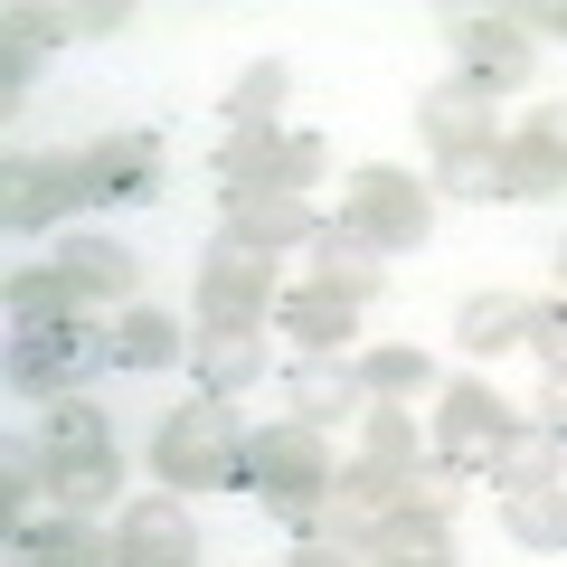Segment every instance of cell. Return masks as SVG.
I'll use <instances>...</instances> for the list:
<instances>
[{
    "label": "cell",
    "mask_w": 567,
    "mask_h": 567,
    "mask_svg": "<svg viewBox=\"0 0 567 567\" xmlns=\"http://www.w3.org/2000/svg\"><path fill=\"white\" fill-rule=\"evenodd\" d=\"M360 464H369V473H406V464H416V425H406L398 406H379V416H369V435H360Z\"/></svg>",
    "instance_id": "cell-32"
},
{
    "label": "cell",
    "mask_w": 567,
    "mask_h": 567,
    "mask_svg": "<svg viewBox=\"0 0 567 567\" xmlns=\"http://www.w3.org/2000/svg\"><path fill=\"white\" fill-rule=\"evenodd\" d=\"M445 39H454V58H464V76H473V85H520L529 66H539V48H529V20H511V10H464Z\"/></svg>",
    "instance_id": "cell-8"
},
{
    "label": "cell",
    "mask_w": 567,
    "mask_h": 567,
    "mask_svg": "<svg viewBox=\"0 0 567 567\" xmlns=\"http://www.w3.org/2000/svg\"><path fill=\"white\" fill-rule=\"evenodd\" d=\"M227 237H246V246H312L322 237V218H312V199L303 189H227Z\"/></svg>",
    "instance_id": "cell-13"
},
{
    "label": "cell",
    "mask_w": 567,
    "mask_h": 567,
    "mask_svg": "<svg viewBox=\"0 0 567 567\" xmlns=\"http://www.w3.org/2000/svg\"><path fill=\"white\" fill-rule=\"evenodd\" d=\"M331 483H341V473H331V454H322V425L284 416V425H265V435H246V492L265 502V520L322 529Z\"/></svg>",
    "instance_id": "cell-1"
},
{
    "label": "cell",
    "mask_w": 567,
    "mask_h": 567,
    "mask_svg": "<svg viewBox=\"0 0 567 567\" xmlns=\"http://www.w3.org/2000/svg\"><path fill=\"white\" fill-rule=\"evenodd\" d=\"M218 181L227 189H312L322 181V142L275 133V123H237V133L218 142Z\"/></svg>",
    "instance_id": "cell-7"
},
{
    "label": "cell",
    "mask_w": 567,
    "mask_h": 567,
    "mask_svg": "<svg viewBox=\"0 0 567 567\" xmlns=\"http://www.w3.org/2000/svg\"><path fill=\"white\" fill-rule=\"evenodd\" d=\"M48 20V39H104V29H123L133 10L123 0H76V10H39Z\"/></svg>",
    "instance_id": "cell-35"
},
{
    "label": "cell",
    "mask_w": 567,
    "mask_h": 567,
    "mask_svg": "<svg viewBox=\"0 0 567 567\" xmlns=\"http://www.w3.org/2000/svg\"><path fill=\"white\" fill-rule=\"evenodd\" d=\"M360 406H369V379H360V360H303V369H293V416H303V425L360 416Z\"/></svg>",
    "instance_id": "cell-22"
},
{
    "label": "cell",
    "mask_w": 567,
    "mask_h": 567,
    "mask_svg": "<svg viewBox=\"0 0 567 567\" xmlns=\"http://www.w3.org/2000/svg\"><path fill=\"white\" fill-rule=\"evenodd\" d=\"M529 312H539V303H520V293H473V303L454 312V341L483 350V360H492V350H529Z\"/></svg>",
    "instance_id": "cell-23"
},
{
    "label": "cell",
    "mask_w": 567,
    "mask_h": 567,
    "mask_svg": "<svg viewBox=\"0 0 567 567\" xmlns=\"http://www.w3.org/2000/svg\"><path fill=\"white\" fill-rule=\"evenodd\" d=\"M360 567H454V539H445L435 511H388L360 539Z\"/></svg>",
    "instance_id": "cell-17"
},
{
    "label": "cell",
    "mask_w": 567,
    "mask_h": 567,
    "mask_svg": "<svg viewBox=\"0 0 567 567\" xmlns=\"http://www.w3.org/2000/svg\"><path fill=\"white\" fill-rule=\"evenodd\" d=\"M114 492H123V454H48V502L66 520H95Z\"/></svg>",
    "instance_id": "cell-19"
},
{
    "label": "cell",
    "mask_w": 567,
    "mask_h": 567,
    "mask_svg": "<svg viewBox=\"0 0 567 567\" xmlns=\"http://www.w3.org/2000/svg\"><path fill=\"white\" fill-rule=\"evenodd\" d=\"M435 189H454V199H502V142H483V152H445Z\"/></svg>",
    "instance_id": "cell-31"
},
{
    "label": "cell",
    "mask_w": 567,
    "mask_h": 567,
    "mask_svg": "<svg viewBox=\"0 0 567 567\" xmlns=\"http://www.w3.org/2000/svg\"><path fill=\"white\" fill-rule=\"evenodd\" d=\"M558 445H567V435L520 425V435H511V454H502V492H539V483H558Z\"/></svg>",
    "instance_id": "cell-28"
},
{
    "label": "cell",
    "mask_w": 567,
    "mask_h": 567,
    "mask_svg": "<svg viewBox=\"0 0 567 567\" xmlns=\"http://www.w3.org/2000/svg\"><path fill=\"white\" fill-rule=\"evenodd\" d=\"M454 483H464V473H454L445 454H435V464H406L398 502H406V511H435V520H445V511H454Z\"/></svg>",
    "instance_id": "cell-34"
},
{
    "label": "cell",
    "mask_w": 567,
    "mask_h": 567,
    "mask_svg": "<svg viewBox=\"0 0 567 567\" xmlns=\"http://www.w3.org/2000/svg\"><path fill=\"white\" fill-rule=\"evenodd\" d=\"M152 473L171 492H237L246 483V435L227 416V398H199V406H171L162 435H152Z\"/></svg>",
    "instance_id": "cell-2"
},
{
    "label": "cell",
    "mask_w": 567,
    "mask_h": 567,
    "mask_svg": "<svg viewBox=\"0 0 567 567\" xmlns=\"http://www.w3.org/2000/svg\"><path fill=\"white\" fill-rule=\"evenodd\" d=\"M341 218L360 227L379 256H398V246H425V227H435V199H425L406 171H388V162H369V171H350V189H341Z\"/></svg>",
    "instance_id": "cell-5"
},
{
    "label": "cell",
    "mask_w": 567,
    "mask_h": 567,
    "mask_svg": "<svg viewBox=\"0 0 567 567\" xmlns=\"http://www.w3.org/2000/svg\"><path fill=\"white\" fill-rule=\"evenodd\" d=\"M529 350L548 360V379L567 369V303H539V312H529Z\"/></svg>",
    "instance_id": "cell-36"
},
{
    "label": "cell",
    "mask_w": 567,
    "mask_h": 567,
    "mask_svg": "<svg viewBox=\"0 0 567 567\" xmlns=\"http://www.w3.org/2000/svg\"><path fill=\"white\" fill-rule=\"evenodd\" d=\"M39 445H48V454H114V416H104L95 398H58Z\"/></svg>",
    "instance_id": "cell-26"
},
{
    "label": "cell",
    "mask_w": 567,
    "mask_h": 567,
    "mask_svg": "<svg viewBox=\"0 0 567 567\" xmlns=\"http://www.w3.org/2000/svg\"><path fill=\"white\" fill-rule=\"evenodd\" d=\"M181 322H171V312H123L114 322V369H171L181 360Z\"/></svg>",
    "instance_id": "cell-25"
},
{
    "label": "cell",
    "mask_w": 567,
    "mask_h": 567,
    "mask_svg": "<svg viewBox=\"0 0 567 567\" xmlns=\"http://www.w3.org/2000/svg\"><path fill=\"white\" fill-rule=\"evenodd\" d=\"M558 275H567V246H558Z\"/></svg>",
    "instance_id": "cell-39"
},
{
    "label": "cell",
    "mask_w": 567,
    "mask_h": 567,
    "mask_svg": "<svg viewBox=\"0 0 567 567\" xmlns=\"http://www.w3.org/2000/svg\"><path fill=\"white\" fill-rule=\"evenodd\" d=\"M511 406L492 398L483 379H454L445 398H435V454H445L454 473H502V454H511Z\"/></svg>",
    "instance_id": "cell-6"
},
{
    "label": "cell",
    "mask_w": 567,
    "mask_h": 567,
    "mask_svg": "<svg viewBox=\"0 0 567 567\" xmlns=\"http://www.w3.org/2000/svg\"><path fill=\"white\" fill-rule=\"evenodd\" d=\"M416 123H425V142H435V152H483V142H492V85H473V76L425 85Z\"/></svg>",
    "instance_id": "cell-15"
},
{
    "label": "cell",
    "mask_w": 567,
    "mask_h": 567,
    "mask_svg": "<svg viewBox=\"0 0 567 567\" xmlns=\"http://www.w3.org/2000/svg\"><path fill=\"white\" fill-rule=\"evenodd\" d=\"M10 567H114V539H104L95 520L48 511V520H20V529H10Z\"/></svg>",
    "instance_id": "cell-14"
},
{
    "label": "cell",
    "mask_w": 567,
    "mask_h": 567,
    "mask_svg": "<svg viewBox=\"0 0 567 567\" xmlns=\"http://www.w3.org/2000/svg\"><path fill=\"white\" fill-rule=\"evenodd\" d=\"M39 48H48V20H39V10H10V29H0V85H10V95L29 85Z\"/></svg>",
    "instance_id": "cell-33"
},
{
    "label": "cell",
    "mask_w": 567,
    "mask_h": 567,
    "mask_svg": "<svg viewBox=\"0 0 567 567\" xmlns=\"http://www.w3.org/2000/svg\"><path fill=\"white\" fill-rule=\"evenodd\" d=\"M0 189H10V199H0V218L20 227V237H29V227H58L66 208L85 199L76 152H58V162H10V171H0Z\"/></svg>",
    "instance_id": "cell-12"
},
{
    "label": "cell",
    "mask_w": 567,
    "mask_h": 567,
    "mask_svg": "<svg viewBox=\"0 0 567 567\" xmlns=\"http://www.w3.org/2000/svg\"><path fill=\"white\" fill-rule=\"evenodd\" d=\"M350 322H360V303H341V293H322V284H303V293H284V303H275V331H284V341H303L312 360H341Z\"/></svg>",
    "instance_id": "cell-18"
},
{
    "label": "cell",
    "mask_w": 567,
    "mask_h": 567,
    "mask_svg": "<svg viewBox=\"0 0 567 567\" xmlns=\"http://www.w3.org/2000/svg\"><path fill=\"white\" fill-rule=\"evenodd\" d=\"M85 293L66 284V265H39V275H10V322H66Z\"/></svg>",
    "instance_id": "cell-27"
},
{
    "label": "cell",
    "mask_w": 567,
    "mask_h": 567,
    "mask_svg": "<svg viewBox=\"0 0 567 567\" xmlns=\"http://www.w3.org/2000/svg\"><path fill=\"white\" fill-rule=\"evenodd\" d=\"M312 284H322V293H341V303H369V293L388 284V265H379V246H369L350 218H331L322 237H312Z\"/></svg>",
    "instance_id": "cell-16"
},
{
    "label": "cell",
    "mask_w": 567,
    "mask_h": 567,
    "mask_svg": "<svg viewBox=\"0 0 567 567\" xmlns=\"http://www.w3.org/2000/svg\"><path fill=\"white\" fill-rule=\"evenodd\" d=\"M360 379H369V398H416V388H435V360L406 350V341H388V350L360 360Z\"/></svg>",
    "instance_id": "cell-29"
},
{
    "label": "cell",
    "mask_w": 567,
    "mask_h": 567,
    "mask_svg": "<svg viewBox=\"0 0 567 567\" xmlns=\"http://www.w3.org/2000/svg\"><path fill=\"white\" fill-rule=\"evenodd\" d=\"M189 369H199L208 398H237V388L265 379V331H199L189 341Z\"/></svg>",
    "instance_id": "cell-21"
},
{
    "label": "cell",
    "mask_w": 567,
    "mask_h": 567,
    "mask_svg": "<svg viewBox=\"0 0 567 567\" xmlns=\"http://www.w3.org/2000/svg\"><path fill=\"white\" fill-rule=\"evenodd\" d=\"M85 199H152L162 189V133H95L76 152Z\"/></svg>",
    "instance_id": "cell-10"
},
{
    "label": "cell",
    "mask_w": 567,
    "mask_h": 567,
    "mask_svg": "<svg viewBox=\"0 0 567 567\" xmlns=\"http://www.w3.org/2000/svg\"><path fill=\"white\" fill-rule=\"evenodd\" d=\"M66 284H76L85 303H123V293H133L142 284V256L133 246H114V237H66Z\"/></svg>",
    "instance_id": "cell-20"
},
{
    "label": "cell",
    "mask_w": 567,
    "mask_h": 567,
    "mask_svg": "<svg viewBox=\"0 0 567 567\" xmlns=\"http://www.w3.org/2000/svg\"><path fill=\"white\" fill-rule=\"evenodd\" d=\"M529 29H558V39H567V0H548V10H529Z\"/></svg>",
    "instance_id": "cell-38"
},
{
    "label": "cell",
    "mask_w": 567,
    "mask_h": 567,
    "mask_svg": "<svg viewBox=\"0 0 567 567\" xmlns=\"http://www.w3.org/2000/svg\"><path fill=\"white\" fill-rule=\"evenodd\" d=\"M539 425H548V435H567V369L539 388Z\"/></svg>",
    "instance_id": "cell-37"
},
{
    "label": "cell",
    "mask_w": 567,
    "mask_h": 567,
    "mask_svg": "<svg viewBox=\"0 0 567 567\" xmlns=\"http://www.w3.org/2000/svg\"><path fill=\"white\" fill-rule=\"evenodd\" d=\"M502 529L520 548H567V483H539V492H502Z\"/></svg>",
    "instance_id": "cell-24"
},
{
    "label": "cell",
    "mask_w": 567,
    "mask_h": 567,
    "mask_svg": "<svg viewBox=\"0 0 567 567\" xmlns=\"http://www.w3.org/2000/svg\"><path fill=\"white\" fill-rule=\"evenodd\" d=\"M265 312H275V256L218 237L199 256V331H265Z\"/></svg>",
    "instance_id": "cell-4"
},
{
    "label": "cell",
    "mask_w": 567,
    "mask_h": 567,
    "mask_svg": "<svg viewBox=\"0 0 567 567\" xmlns=\"http://www.w3.org/2000/svg\"><path fill=\"white\" fill-rule=\"evenodd\" d=\"M548 189H567V104L529 114L502 142V199H548Z\"/></svg>",
    "instance_id": "cell-11"
},
{
    "label": "cell",
    "mask_w": 567,
    "mask_h": 567,
    "mask_svg": "<svg viewBox=\"0 0 567 567\" xmlns=\"http://www.w3.org/2000/svg\"><path fill=\"white\" fill-rule=\"evenodd\" d=\"M284 85H293V76H284V58H256L237 85H227V133H237V123H275Z\"/></svg>",
    "instance_id": "cell-30"
},
{
    "label": "cell",
    "mask_w": 567,
    "mask_h": 567,
    "mask_svg": "<svg viewBox=\"0 0 567 567\" xmlns=\"http://www.w3.org/2000/svg\"><path fill=\"white\" fill-rule=\"evenodd\" d=\"M95 369H114V331H95L85 312L10 331V388H29V398H76V379H95Z\"/></svg>",
    "instance_id": "cell-3"
},
{
    "label": "cell",
    "mask_w": 567,
    "mask_h": 567,
    "mask_svg": "<svg viewBox=\"0 0 567 567\" xmlns=\"http://www.w3.org/2000/svg\"><path fill=\"white\" fill-rule=\"evenodd\" d=\"M114 567H199V529H189V511L171 502V492L133 502L114 520Z\"/></svg>",
    "instance_id": "cell-9"
}]
</instances>
